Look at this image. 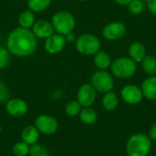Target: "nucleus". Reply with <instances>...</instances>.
<instances>
[{
	"label": "nucleus",
	"instance_id": "f257e3e1",
	"mask_svg": "<svg viewBox=\"0 0 156 156\" xmlns=\"http://www.w3.org/2000/svg\"><path fill=\"white\" fill-rule=\"evenodd\" d=\"M37 46V37L28 28L17 27L7 37L8 51L17 57L30 56L35 52Z\"/></svg>",
	"mask_w": 156,
	"mask_h": 156
},
{
	"label": "nucleus",
	"instance_id": "f03ea898",
	"mask_svg": "<svg viewBox=\"0 0 156 156\" xmlns=\"http://www.w3.org/2000/svg\"><path fill=\"white\" fill-rule=\"evenodd\" d=\"M153 141L148 134L137 133L129 137L125 145L128 156H148L152 150Z\"/></svg>",
	"mask_w": 156,
	"mask_h": 156
},
{
	"label": "nucleus",
	"instance_id": "7ed1b4c3",
	"mask_svg": "<svg viewBox=\"0 0 156 156\" xmlns=\"http://www.w3.org/2000/svg\"><path fill=\"white\" fill-rule=\"evenodd\" d=\"M111 71L113 76L119 79H129L136 72V62L131 58L122 57L118 58L112 62Z\"/></svg>",
	"mask_w": 156,
	"mask_h": 156
},
{
	"label": "nucleus",
	"instance_id": "20e7f679",
	"mask_svg": "<svg viewBox=\"0 0 156 156\" xmlns=\"http://www.w3.org/2000/svg\"><path fill=\"white\" fill-rule=\"evenodd\" d=\"M51 24L54 30H56L58 34L67 36L70 34L74 29L76 21L73 15L69 12L59 11L54 14V16H52Z\"/></svg>",
	"mask_w": 156,
	"mask_h": 156
},
{
	"label": "nucleus",
	"instance_id": "39448f33",
	"mask_svg": "<svg viewBox=\"0 0 156 156\" xmlns=\"http://www.w3.org/2000/svg\"><path fill=\"white\" fill-rule=\"evenodd\" d=\"M76 48L82 55H95L98 51L101 50V41L94 35L83 34L77 39Z\"/></svg>",
	"mask_w": 156,
	"mask_h": 156
},
{
	"label": "nucleus",
	"instance_id": "423d86ee",
	"mask_svg": "<svg viewBox=\"0 0 156 156\" xmlns=\"http://www.w3.org/2000/svg\"><path fill=\"white\" fill-rule=\"evenodd\" d=\"M94 89L101 93L111 91L114 87V80L111 73L106 70L99 69L91 76V83Z\"/></svg>",
	"mask_w": 156,
	"mask_h": 156
},
{
	"label": "nucleus",
	"instance_id": "0eeeda50",
	"mask_svg": "<svg viewBox=\"0 0 156 156\" xmlns=\"http://www.w3.org/2000/svg\"><path fill=\"white\" fill-rule=\"evenodd\" d=\"M34 125L39 131L40 134L52 135L58 130V120L49 114H39L34 122Z\"/></svg>",
	"mask_w": 156,
	"mask_h": 156
},
{
	"label": "nucleus",
	"instance_id": "6e6552de",
	"mask_svg": "<svg viewBox=\"0 0 156 156\" xmlns=\"http://www.w3.org/2000/svg\"><path fill=\"white\" fill-rule=\"evenodd\" d=\"M97 90L90 83L82 84L77 91V101L83 107H91L96 101Z\"/></svg>",
	"mask_w": 156,
	"mask_h": 156
},
{
	"label": "nucleus",
	"instance_id": "1a4fd4ad",
	"mask_svg": "<svg viewBox=\"0 0 156 156\" xmlns=\"http://www.w3.org/2000/svg\"><path fill=\"white\" fill-rule=\"evenodd\" d=\"M121 98L124 102L130 105H135L143 101L144 95L141 87L134 84H128L122 89Z\"/></svg>",
	"mask_w": 156,
	"mask_h": 156
},
{
	"label": "nucleus",
	"instance_id": "9d476101",
	"mask_svg": "<svg viewBox=\"0 0 156 156\" xmlns=\"http://www.w3.org/2000/svg\"><path fill=\"white\" fill-rule=\"evenodd\" d=\"M126 34V27L123 23L115 21L109 23L102 29V36L107 40H118Z\"/></svg>",
	"mask_w": 156,
	"mask_h": 156
},
{
	"label": "nucleus",
	"instance_id": "9b49d317",
	"mask_svg": "<svg viewBox=\"0 0 156 156\" xmlns=\"http://www.w3.org/2000/svg\"><path fill=\"white\" fill-rule=\"evenodd\" d=\"M5 111L12 117H22L27 114L28 105L20 98H13L5 102Z\"/></svg>",
	"mask_w": 156,
	"mask_h": 156
},
{
	"label": "nucleus",
	"instance_id": "f8f14e48",
	"mask_svg": "<svg viewBox=\"0 0 156 156\" xmlns=\"http://www.w3.org/2000/svg\"><path fill=\"white\" fill-rule=\"evenodd\" d=\"M66 41L67 40L63 35L53 34L47 38L45 43V48L50 54L58 53L65 48Z\"/></svg>",
	"mask_w": 156,
	"mask_h": 156
},
{
	"label": "nucleus",
	"instance_id": "ddd939ff",
	"mask_svg": "<svg viewBox=\"0 0 156 156\" xmlns=\"http://www.w3.org/2000/svg\"><path fill=\"white\" fill-rule=\"evenodd\" d=\"M54 28L50 22L47 20H38L33 25V33L37 37L48 38L53 35Z\"/></svg>",
	"mask_w": 156,
	"mask_h": 156
},
{
	"label": "nucleus",
	"instance_id": "4468645a",
	"mask_svg": "<svg viewBox=\"0 0 156 156\" xmlns=\"http://www.w3.org/2000/svg\"><path fill=\"white\" fill-rule=\"evenodd\" d=\"M39 138H40V133L34 124L27 125L21 131V141L25 142L29 146L37 144Z\"/></svg>",
	"mask_w": 156,
	"mask_h": 156
},
{
	"label": "nucleus",
	"instance_id": "2eb2a0df",
	"mask_svg": "<svg viewBox=\"0 0 156 156\" xmlns=\"http://www.w3.org/2000/svg\"><path fill=\"white\" fill-rule=\"evenodd\" d=\"M143 95L149 101H156V76H150L142 83Z\"/></svg>",
	"mask_w": 156,
	"mask_h": 156
},
{
	"label": "nucleus",
	"instance_id": "dca6fc26",
	"mask_svg": "<svg viewBox=\"0 0 156 156\" xmlns=\"http://www.w3.org/2000/svg\"><path fill=\"white\" fill-rule=\"evenodd\" d=\"M130 58L136 63L142 62L144 58L146 56V49L143 43L135 41L133 42L129 47Z\"/></svg>",
	"mask_w": 156,
	"mask_h": 156
},
{
	"label": "nucleus",
	"instance_id": "f3484780",
	"mask_svg": "<svg viewBox=\"0 0 156 156\" xmlns=\"http://www.w3.org/2000/svg\"><path fill=\"white\" fill-rule=\"evenodd\" d=\"M79 118L83 124L92 125L98 120V113L91 107H83L79 114Z\"/></svg>",
	"mask_w": 156,
	"mask_h": 156
},
{
	"label": "nucleus",
	"instance_id": "a211bd4d",
	"mask_svg": "<svg viewBox=\"0 0 156 156\" xmlns=\"http://www.w3.org/2000/svg\"><path fill=\"white\" fill-rule=\"evenodd\" d=\"M112 62V58L106 51L100 50L94 55V64L99 69H107L111 67Z\"/></svg>",
	"mask_w": 156,
	"mask_h": 156
},
{
	"label": "nucleus",
	"instance_id": "6ab92c4d",
	"mask_svg": "<svg viewBox=\"0 0 156 156\" xmlns=\"http://www.w3.org/2000/svg\"><path fill=\"white\" fill-rule=\"evenodd\" d=\"M101 103H102L104 110H106L108 112H112V111L116 110L119 105V98L115 92L111 90L109 92L104 93V95L102 97Z\"/></svg>",
	"mask_w": 156,
	"mask_h": 156
},
{
	"label": "nucleus",
	"instance_id": "aec40b11",
	"mask_svg": "<svg viewBox=\"0 0 156 156\" xmlns=\"http://www.w3.org/2000/svg\"><path fill=\"white\" fill-rule=\"evenodd\" d=\"M143 69L149 76H154L156 74V58L152 55H146L142 61Z\"/></svg>",
	"mask_w": 156,
	"mask_h": 156
},
{
	"label": "nucleus",
	"instance_id": "412c9836",
	"mask_svg": "<svg viewBox=\"0 0 156 156\" xmlns=\"http://www.w3.org/2000/svg\"><path fill=\"white\" fill-rule=\"evenodd\" d=\"M18 23L20 25V27L23 28H30L35 24V16L30 10L24 11L20 14L18 17Z\"/></svg>",
	"mask_w": 156,
	"mask_h": 156
},
{
	"label": "nucleus",
	"instance_id": "4be33fe9",
	"mask_svg": "<svg viewBox=\"0 0 156 156\" xmlns=\"http://www.w3.org/2000/svg\"><path fill=\"white\" fill-rule=\"evenodd\" d=\"M51 3V0H27L29 9L35 12H41L46 10Z\"/></svg>",
	"mask_w": 156,
	"mask_h": 156
},
{
	"label": "nucleus",
	"instance_id": "5701e85b",
	"mask_svg": "<svg viewBox=\"0 0 156 156\" xmlns=\"http://www.w3.org/2000/svg\"><path fill=\"white\" fill-rule=\"evenodd\" d=\"M81 109L82 106L80 104V102L77 100L70 101L65 106V113L69 117H76L79 116Z\"/></svg>",
	"mask_w": 156,
	"mask_h": 156
},
{
	"label": "nucleus",
	"instance_id": "b1692460",
	"mask_svg": "<svg viewBox=\"0 0 156 156\" xmlns=\"http://www.w3.org/2000/svg\"><path fill=\"white\" fill-rule=\"evenodd\" d=\"M30 146L23 141L16 142L12 147V153L15 156H27Z\"/></svg>",
	"mask_w": 156,
	"mask_h": 156
},
{
	"label": "nucleus",
	"instance_id": "393cba45",
	"mask_svg": "<svg viewBox=\"0 0 156 156\" xmlns=\"http://www.w3.org/2000/svg\"><path fill=\"white\" fill-rule=\"evenodd\" d=\"M29 156H49V152L48 148L42 144H36L30 146L29 149Z\"/></svg>",
	"mask_w": 156,
	"mask_h": 156
},
{
	"label": "nucleus",
	"instance_id": "a878e982",
	"mask_svg": "<svg viewBox=\"0 0 156 156\" xmlns=\"http://www.w3.org/2000/svg\"><path fill=\"white\" fill-rule=\"evenodd\" d=\"M128 9L132 15L137 16L144 11V5L143 1L141 0H132V2L128 5Z\"/></svg>",
	"mask_w": 156,
	"mask_h": 156
},
{
	"label": "nucleus",
	"instance_id": "bb28decb",
	"mask_svg": "<svg viewBox=\"0 0 156 156\" xmlns=\"http://www.w3.org/2000/svg\"><path fill=\"white\" fill-rule=\"evenodd\" d=\"M9 61V53L6 48L0 47V69L5 68Z\"/></svg>",
	"mask_w": 156,
	"mask_h": 156
},
{
	"label": "nucleus",
	"instance_id": "cd10ccee",
	"mask_svg": "<svg viewBox=\"0 0 156 156\" xmlns=\"http://www.w3.org/2000/svg\"><path fill=\"white\" fill-rule=\"evenodd\" d=\"M8 100H9V90L3 82H0V103L6 102Z\"/></svg>",
	"mask_w": 156,
	"mask_h": 156
},
{
	"label": "nucleus",
	"instance_id": "c85d7f7f",
	"mask_svg": "<svg viewBox=\"0 0 156 156\" xmlns=\"http://www.w3.org/2000/svg\"><path fill=\"white\" fill-rule=\"evenodd\" d=\"M146 5H147L148 10H149L153 15L156 16V0H147Z\"/></svg>",
	"mask_w": 156,
	"mask_h": 156
},
{
	"label": "nucleus",
	"instance_id": "c756f323",
	"mask_svg": "<svg viewBox=\"0 0 156 156\" xmlns=\"http://www.w3.org/2000/svg\"><path fill=\"white\" fill-rule=\"evenodd\" d=\"M148 135H149V137L151 138L152 141L156 142V122L151 126V128L149 130V134Z\"/></svg>",
	"mask_w": 156,
	"mask_h": 156
},
{
	"label": "nucleus",
	"instance_id": "7c9ffc66",
	"mask_svg": "<svg viewBox=\"0 0 156 156\" xmlns=\"http://www.w3.org/2000/svg\"><path fill=\"white\" fill-rule=\"evenodd\" d=\"M51 97H52L53 100H56V101L60 100L63 97V91L61 90H54L52 92Z\"/></svg>",
	"mask_w": 156,
	"mask_h": 156
},
{
	"label": "nucleus",
	"instance_id": "2f4dec72",
	"mask_svg": "<svg viewBox=\"0 0 156 156\" xmlns=\"http://www.w3.org/2000/svg\"><path fill=\"white\" fill-rule=\"evenodd\" d=\"M114 1L121 5H128L132 2V0H114Z\"/></svg>",
	"mask_w": 156,
	"mask_h": 156
},
{
	"label": "nucleus",
	"instance_id": "473e14b6",
	"mask_svg": "<svg viewBox=\"0 0 156 156\" xmlns=\"http://www.w3.org/2000/svg\"><path fill=\"white\" fill-rule=\"evenodd\" d=\"M68 37H67V38H66V40H68L69 42H72V41H74V36L73 35H71V33L70 34H69V35H67Z\"/></svg>",
	"mask_w": 156,
	"mask_h": 156
},
{
	"label": "nucleus",
	"instance_id": "72a5a7b5",
	"mask_svg": "<svg viewBox=\"0 0 156 156\" xmlns=\"http://www.w3.org/2000/svg\"><path fill=\"white\" fill-rule=\"evenodd\" d=\"M1 133H2V126L0 124V135H1Z\"/></svg>",
	"mask_w": 156,
	"mask_h": 156
},
{
	"label": "nucleus",
	"instance_id": "f704fd0d",
	"mask_svg": "<svg viewBox=\"0 0 156 156\" xmlns=\"http://www.w3.org/2000/svg\"><path fill=\"white\" fill-rule=\"evenodd\" d=\"M79 1H86V0H79Z\"/></svg>",
	"mask_w": 156,
	"mask_h": 156
},
{
	"label": "nucleus",
	"instance_id": "c9c22d12",
	"mask_svg": "<svg viewBox=\"0 0 156 156\" xmlns=\"http://www.w3.org/2000/svg\"><path fill=\"white\" fill-rule=\"evenodd\" d=\"M148 156H153V155H150V154H149V155H148Z\"/></svg>",
	"mask_w": 156,
	"mask_h": 156
}]
</instances>
